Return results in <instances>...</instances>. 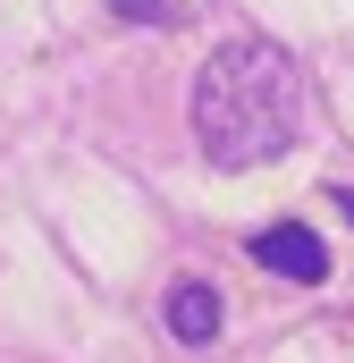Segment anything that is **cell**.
I'll use <instances>...</instances> for the list:
<instances>
[{
	"mask_svg": "<svg viewBox=\"0 0 354 363\" xmlns=\"http://www.w3.org/2000/svg\"><path fill=\"white\" fill-rule=\"evenodd\" d=\"M304 127V68L287 43L270 34H228L202 68H194V144L211 169L245 178L270 169Z\"/></svg>",
	"mask_w": 354,
	"mask_h": 363,
	"instance_id": "obj_1",
	"label": "cell"
},
{
	"mask_svg": "<svg viewBox=\"0 0 354 363\" xmlns=\"http://www.w3.org/2000/svg\"><path fill=\"white\" fill-rule=\"evenodd\" d=\"M253 262L270 279H287V287H321L329 279V245L304 220H270V228H253Z\"/></svg>",
	"mask_w": 354,
	"mask_h": 363,
	"instance_id": "obj_2",
	"label": "cell"
},
{
	"mask_svg": "<svg viewBox=\"0 0 354 363\" xmlns=\"http://www.w3.org/2000/svg\"><path fill=\"white\" fill-rule=\"evenodd\" d=\"M161 321H169L177 347H211V338H219V287H211V279H177L169 304H161Z\"/></svg>",
	"mask_w": 354,
	"mask_h": 363,
	"instance_id": "obj_3",
	"label": "cell"
},
{
	"mask_svg": "<svg viewBox=\"0 0 354 363\" xmlns=\"http://www.w3.org/2000/svg\"><path fill=\"white\" fill-rule=\"evenodd\" d=\"M110 9H118L127 26H177V17H185L177 0H110Z\"/></svg>",
	"mask_w": 354,
	"mask_h": 363,
	"instance_id": "obj_4",
	"label": "cell"
},
{
	"mask_svg": "<svg viewBox=\"0 0 354 363\" xmlns=\"http://www.w3.org/2000/svg\"><path fill=\"white\" fill-rule=\"evenodd\" d=\"M338 211H346V220H354V186H338Z\"/></svg>",
	"mask_w": 354,
	"mask_h": 363,
	"instance_id": "obj_5",
	"label": "cell"
}]
</instances>
